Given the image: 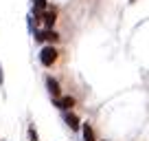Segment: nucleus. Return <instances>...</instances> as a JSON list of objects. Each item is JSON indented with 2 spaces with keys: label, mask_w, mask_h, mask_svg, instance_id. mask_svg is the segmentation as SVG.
I'll use <instances>...</instances> for the list:
<instances>
[{
  "label": "nucleus",
  "mask_w": 149,
  "mask_h": 141,
  "mask_svg": "<svg viewBox=\"0 0 149 141\" xmlns=\"http://www.w3.org/2000/svg\"><path fill=\"white\" fill-rule=\"evenodd\" d=\"M57 55H59V53H57V49L53 47H44L42 51H40V62H42L44 66H53L57 62Z\"/></svg>",
  "instance_id": "obj_1"
},
{
  "label": "nucleus",
  "mask_w": 149,
  "mask_h": 141,
  "mask_svg": "<svg viewBox=\"0 0 149 141\" xmlns=\"http://www.w3.org/2000/svg\"><path fill=\"white\" fill-rule=\"evenodd\" d=\"M35 40L37 42H57L59 35L53 29H46V31H35Z\"/></svg>",
  "instance_id": "obj_2"
},
{
  "label": "nucleus",
  "mask_w": 149,
  "mask_h": 141,
  "mask_svg": "<svg viewBox=\"0 0 149 141\" xmlns=\"http://www.w3.org/2000/svg\"><path fill=\"white\" fill-rule=\"evenodd\" d=\"M35 16H40L42 18V22H44V27L46 29H53V24H55V11H42V13H35Z\"/></svg>",
  "instance_id": "obj_3"
},
{
  "label": "nucleus",
  "mask_w": 149,
  "mask_h": 141,
  "mask_svg": "<svg viewBox=\"0 0 149 141\" xmlns=\"http://www.w3.org/2000/svg\"><path fill=\"white\" fill-rule=\"evenodd\" d=\"M55 106L61 108V110H68V108L74 106V99L72 97H55Z\"/></svg>",
  "instance_id": "obj_4"
},
{
  "label": "nucleus",
  "mask_w": 149,
  "mask_h": 141,
  "mask_svg": "<svg viewBox=\"0 0 149 141\" xmlns=\"http://www.w3.org/2000/svg\"><path fill=\"white\" fill-rule=\"evenodd\" d=\"M46 86H48V93L53 95V99H55V97H59V93H61V90H59V84H57V80L48 77V80H46Z\"/></svg>",
  "instance_id": "obj_5"
},
{
  "label": "nucleus",
  "mask_w": 149,
  "mask_h": 141,
  "mask_svg": "<svg viewBox=\"0 0 149 141\" xmlns=\"http://www.w3.org/2000/svg\"><path fill=\"white\" fill-rule=\"evenodd\" d=\"M66 123H68L72 130H79V126H81V121H79V117L74 113H66Z\"/></svg>",
  "instance_id": "obj_6"
},
{
  "label": "nucleus",
  "mask_w": 149,
  "mask_h": 141,
  "mask_svg": "<svg viewBox=\"0 0 149 141\" xmlns=\"http://www.w3.org/2000/svg\"><path fill=\"white\" fill-rule=\"evenodd\" d=\"M84 141H94V130L90 123H84Z\"/></svg>",
  "instance_id": "obj_7"
},
{
  "label": "nucleus",
  "mask_w": 149,
  "mask_h": 141,
  "mask_svg": "<svg viewBox=\"0 0 149 141\" xmlns=\"http://www.w3.org/2000/svg\"><path fill=\"white\" fill-rule=\"evenodd\" d=\"M33 5H35V13H42V11H46V0H33Z\"/></svg>",
  "instance_id": "obj_8"
},
{
  "label": "nucleus",
  "mask_w": 149,
  "mask_h": 141,
  "mask_svg": "<svg viewBox=\"0 0 149 141\" xmlns=\"http://www.w3.org/2000/svg\"><path fill=\"white\" fill-rule=\"evenodd\" d=\"M29 137H31V141H40V139H37V132H35V128H29Z\"/></svg>",
  "instance_id": "obj_9"
},
{
  "label": "nucleus",
  "mask_w": 149,
  "mask_h": 141,
  "mask_svg": "<svg viewBox=\"0 0 149 141\" xmlns=\"http://www.w3.org/2000/svg\"><path fill=\"white\" fill-rule=\"evenodd\" d=\"M5 82V73H2V66H0V84Z\"/></svg>",
  "instance_id": "obj_10"
}]
</instances>
